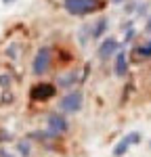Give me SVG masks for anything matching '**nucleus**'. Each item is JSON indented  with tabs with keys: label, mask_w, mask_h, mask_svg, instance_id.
Returning a JSON list of instances; mask_svg holds the SVG:
<instances>
[{
	"label": "nucleus",
	"mask_w": 151,
	"mask_h": 157,
	"mask_svg": "<svg viewBox=\"0 0 151 157\" xmlns=\"http://www.w3.org/2000/svg\"><path fill=\"white\" fill-rule=\"evenodd\" d=\"M63 6L72 15H90L103 6V0H65Z\"/></svg>",
	"instance_id": "nucleus-1"
},
{
	"label": "nucleus",
	"mask_w": 151,
	"mask_h": 157,
	"mask_svg": "<svg viewBox=\"0 0 151 157\" xmlns=\"http://www.w3.org/2000/svg\"><path fill=\"white\" fill-rule=\"evenodd\" d=\"M59 107L61 111L65 113H76V111H80L82 107V92H69V94H65L61 98V103H59Z\"/></svg>",
	"instance_id": "nucleus-2"
},
{
	"label": "nucleus",
	"mask_w": 151,
	"mask_h": 157,
	"mask_svg": "<svg viewBox=\"0 0 151 157\" xmlns=\"http://www.w3.org/2000/svg\"><path fill=\"white\" fill-rule=\"evenodd\" d=\"M50 65V50L46 46H42V48L36 52V59H34V65H32V69L36 75H42V73H46Z\"/></svg>",
	"instance_id": "nucleus-3"
},
{
	"label": "nucleus",
	"mask_w": 151,
	"mask_h": 157,
	"mask_svg": "<svg viewBox=\"0 0 151 157\" xmlns=\"http://www.w3.org/2000/svg\"><path fill=\"white\" fill-rule=\"evenodd\" d=\"M137 143H141V134L138 132H130V134H126L124 138L118 143V145L113 147V155L115 157H122V155H126L128 153V149L132 145H137Z\"/></svg>",
	"instance_id": "nucleus-4"
},
{
	"label": "nucleus",
	"mask_w": 151,
	"mask_h": 157,
	"mask_svg": "<svg viewBox=\"0 0 151 157\" xmlns=\"http://www.w3.org/2000/svg\"><path fill=\"white\" fill-rule=\"evenodd\" d=\"M48 130L52 134H63L67 130V120L59 115V113H55V115H50L48 117Z\"/></svg>",
	"instance_id": "nucleus-5"
},
{
	"label": "nucleus",
	"mask_w": 151,
	"mask_h": 157,
	"mask_svg": "<svg viewBox=\"0 0 151 157\" xmlns=\"http://www.w3.org/2000/svg\"><path fill=\"white\" fill-rule=\"evenodd\" d=\"M118 40H113V38H107V40H103L101 42V46H99V57L101 59H107L109 55H113L115 50H118Z\"/></svg>",
	"instance_id": "nucleus-6"
},
{
	"label": "nucleus",
	"mask_w": 151,
	"mask_h": 157,
	"mask_svg": "<svg viewBox=\"0 0 151 157\" xmlns=\"http://www.w3.org/2000/svg\"><path fill=\"white\" fill-rule=\"evenodd\" d=\"M113 71H115L118 78H124L126 73H128V59H126L124 50L118 52V57H115V65H113Z\"/></svg>",
	"instance_id": "nucleus-7"
},
{
	"label": "nucleus",
	"mask_w": 151,
	"mask_h": 157,
	"mask_svg": "<svg viewBox=\"0 0 151 157\" xmlns=\"http://www.w3.org/2000/svg\"><path fill=\"white\" fill-rule=\"evenodd\" d=\"M52 92H55V88H52L50 84H38V86H34V88H32V97L38 98V101L48 98Z\"/></svg>",
	"instance_id": "nucleus-8"
},
{
	"label": "nucleus",
	"mask_w": 151,
	"mask_h": 157,
	"mask_svg": "<svg viewBox=\"0 0 151 157\" xmlns=\"http://www.w3.org/2000/svg\"><path fill=\"white\" fill-rule=\"evenodd\" d=\"M141 57H151V42H147V44H143V46H138L137 50Z\"/></svg>",
	"instance_id": "nucleus-9"
},
{
	"label": "nucleus",
	"mask_w": 151,
	"mask_h": 157,
	"mask_svg": "<svg viewBox=\"0 0 151 157\" xmlns=\"http://www.w3.org/2000/svg\"><path fill=\"white\" fill-rule=\"evenodd\" d=\"M105 25H107V21H105V19H99V23H97V29H95V36H101V32L105 29Z\"/></svg>",
	"instance_id": "nucleus-10"
},
{
	"label": "nucleus",
	"mask_w": 151,
	"mask_h": 157,
	"mask_svg": "<svg viewBox=\"0 0 151 157\" xmlns=\"http://www.w3.org/2000/svg\"><path fill=\"white\" fill-rule=\"evenodd\" d=\"M21 153H23V155H29V147H27V143H21Z\"/></svg>",
	"instance_id": "nucleus-11"
},
{
	"label": "nucleus",
	"mask_w": 151,
	"mask_h": 157,
	"mask_svg": "<svg viewBox=\"0 0 151 157\" xmlns=\"http://www.w3.org/2000/svg\"><path fill=\"white\" fill-rule=\"evenodd\" d=\"M147 32H151V19L147 21Z\"/></svg>",
	"instance_id": "nucleus-12"
},
{
	"label": "nucleus",
	"mask_w": 151,
	"mask_h": 157,
	"mask_svg": "<svg viewBox=\"0 0 151 157\" xmlns=\"http://www.w3.org/2000/svg\"><path fill=\"white\" fill-rule=\"evenodd\" d=\"M0 155H2V157H9V155H6V153H4V151H0Z\"/></svg>",
	"instance_id": "nucleus-13"
},
{
	"label": "nucleus",
	"mask_w": 151,
	"mask_h": 157,
	"mask_svg": "<svg viewBox=\"0 0 151 157\" xmlns=\"http://www.w3.org/2000/svg\"><path fill=\"white\" fill-rule=\"evenodd\" d=\"M4 2H13V0H4Z\"/></svg>",
	"instance_id": "nucleus-14"
}]
</instances>
